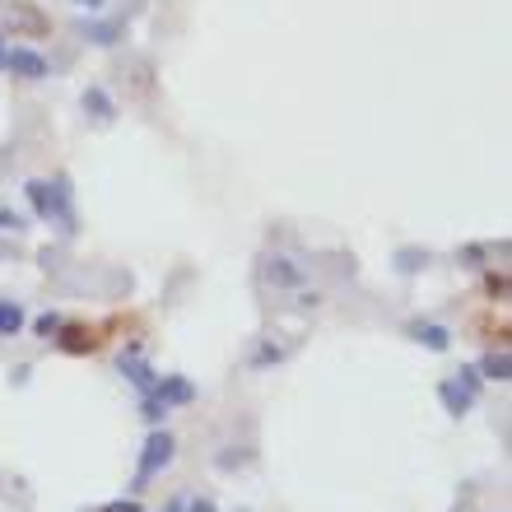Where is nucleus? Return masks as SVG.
I'll use <instances>...</instances> for the list:
<instances>
[{"instance_id":"obj_7","label":"nucleus","mask_w":512,"mask_h":512,"mask_svg":"<svg viewBox=\"0 0 512 512\" xmlns=\"http://www.w3.org/2000/svg\"><path fill=\"white\" fill-rule=\"evenodd\" d=\"M122 373H126V378H131L140 391H145V396L154 391V382H159V378H154V373L145 368V359H140V354H122Z\"/></svg>"},{"instance_id":"obj_10","label":"nucleus","mask_w":512,"mask_h":512,"mask_svg":"<svg viewBox=\"0 0 512 512\" xmlns=\"http://www.w3.org/2000/svg\"><path fill=\"white\" fill-rule=\"evenodd\" d=\"M480 373H485V378H494V382H508V378H512V359H508V350H489V354H485V364H480Z\"/></svg>"},{"instance_id":"obj_16","label":"nucleus","mask_w":512,"mask_h":512,"mask_svg":"<svg viewBox=\"0 0 512 512\" xmlns=\"http://www.w3.org/2000/svg\"><path fill=\"white\" fill-rule=\"evenodd\" d=\"M145 419H149V424H159V419H163V405L154 401V396H145Z\"/></svg>"},{"instance_id":"obj_20","label":"nucleus","mask_w":512,"mask_h":512,"mask_svg":"<svg viewBox=\"0 0 512 512\" xmlns=\"http://www.w3.org/2000/svg\"><path fill=\"white\" fill-rule=\"evenodd\" d=\"M168 512H187V503H182V499H173V503H168Z\"/></svg>"},{"instance_id":"obj_4","label":"nucleus","mask_w":512,"mask_h":512,"mask_svg":"<svg viewBox=\"0 0 512 512\" xmlns=\"http://www.w3.org/2000/svg\"><path fill=\"white\" fill-rule=\"evenodd\" d=\"M5 70H10L14 80H47V75H52L47 56L33 52V47H10V56H5Z\"/></svg>"},{"instance_id":"obj_5","label":"nucleus","mask_w":512,"mask_h":512,"mask_svg":"<svg viewBox=\"0 0 512 512\" xmlns=\"http://www.w3.org/2000/svg\"><path fill=\"white\" fill-rule=\"evenodd\" d=\"M149 396L168 410V405H191V401H196V387H191V378H177V373H173V378L154 382V391H149Z\"/></svg>"},{"instance_id":"obj_3","label":"nucleus","mask_w":512,"mask_h":512,"mask_svg":"<svg viewBox=\"0 0 512 512\" xmlns=\"http://www.w3.org/2000/svg\"><path fill=\"white\" fill-rule=\"evenodd\" d=\"M24 196H28V205H33V215L42 219V224H52V219H70L66 215V191L61 187H52V182H24Z\"/></svg>"},{"instance_id":"obj_18","label":"nucleus","mask_w":512,"mask_h":512,"mask_svg":"<svg viewBox=\"0 0 512 512\" xmlns=\"http://www.w3.org/2000/svg\"><path fill=\"white\" fill-rule=\"evenodd\" d=\"M75 5H80V10H89V14H98L103 5H108V0H75Z\"/></svg>"},{"instance_id":"obj_19","label":"nucleus","mask_w":512,"mask_h":512,"mask_svg":"<svg viewBox=\"0 0 512 512\" xmlns=\"http://www.w3.org/2000/svg\"><path fill=\"white\" fill-rule=\"evenodd\" d=\"M187 512H219V508H215V503H210V499H196Z\"/></svg>"},{"instance_id":"obj_17","label":"nucleus","mask_w":512,"mask_h":512,"mask_svg":"<svg viewBox=\"0 0 512 512\" xmlns=\"http://www.w3.org/2000/svg\"><path fill=\"white\" fill-rule=\"evenodd\" d=\"M103 512H145V508H140V503H126V499H117V503H108V508H103Z\"/></svg>"},{"instance_id":"obj_15","label":"nucleus","mask_w":512,"mask_h":512,"mask_svg":"<svg viewBox=\"0 0 512 512\" xmlns=\"http://www.w3.org/2000/svg\"><path fill=\"white\" fill-rule=\"evenodd\" d=\"M33 331H38V336H56V331H61V317H56V312H42L38 322H33Z\"/></svg>"},{"instance_id":"obj_22","label":"nucleus","mask_w":512,"mask_h":512,"mask_svg":"<svg viewBox=\"0 0 512 512\" xmlns=\"http://www.w3.org/2000/svg\"><path fill=\"white\" fill-rule=\"evenodd\" d=\"M5 224H14V229H19V219H14V215H0V229H5Z\"/></svg>"},{"instance_id":"obj_11","label":"nucleus","mask_w":512,"mask_h":512,"mask_svg":"<svg viewBox=\"0 0 512 512\" xmlns=\"http://www.w3.org/2000/svg\"><path fill=\"white\" fill-rule=\"evenodd\" d=\"M415 336H419V345H429L433 354H443L447 345H452V331H447V326H419Z\"/></svg>"},{"instance_id":"obj_2","label":"nucleus","mask_w":512,"mask_h":512,"mask_svg":"<svg viewBox=\"0 0 512 512\" xmlns=\"http://www.w3.org/2000/svg\"><path fill=\"white\" fill-rule=\"evenodd\" d=\"M475 391H480V368H461L457 378H447L443 387H438V396H443L447 415H466L475 405Z\"/></svg>"},{"instance_id":"obj_21","label":"nucleus","mask_w":512,"mask_h":512,"mask_svg":"<svg viewBox=\"0 0 512 512\" xmlns=\"http://www.w3.org/2000/svg\"><path fill=\"white\" fill-rule=\"evenodd\" d=\"M5 56H10V47H5V38H0V70H5Z\"/></svg>"},{"instance_id":"obj_9","label":"nucleus","mask_w":512,"mask_h":512,"mask_svg":"<svg viewBox=\"0 0 512 512\" xmlns=\"http://www.w3.org/2000/svg\"><path fill=\"white\" fill-rule=\"evenodd\" d=\"M24 308L19 303H10V298H0V336H19L24 331Z\"/></svg>"},{"instance_id":"obj_13","label":"nucleus","mask_w":512,"mask_h":512,"mask_svg":"<svg viewBox=\"0 0 512 512\" xmlns=\"http://www.w3.org/2000/svg\"><path fill=\"white\" fill-rule=\"evenodd\" d=\"M5 19H10V24H28V28H33V33H42V28H47V19H42V14H33V10H28L24 0H19V5H14V10L5 14Z\"/></svg>"},{"instance_id":"obj_8","label":"nucleus","mask_w":512,"mask_h":512,"mask_svg":"<svg viewBox=\"0 0 512 512\" xmlns=\"http://www.w3.org/2000/svg\"><path fill=\"white\" fill-rule=\"evenodd\" d=\"M80 103H84V112H94L98 122H112V117H117V103H112V98L103 94L98 84H94V89H84V98H80Z\"/></svg>"},{"instance_id":"obj_14","label":"nucleus","mask_w":512,"mask_h":512,"mask_svg":"<svg viewBox=\"0 0 512 512\" xmlns=\"http://www.w3.org/2000/svg\"><path fill=\"white\" fill-rule=\"evenodd\" d=\"M270 280H280V284H298L303 275L294 270V261H275V266H270Z\"/></svg>"},{"instance_id":"obj_1","label":"nucleus","mask_w":512,"mask_h":512,"mask_svg":"<svg viewBox=\"0 0 512 512\" xmlns=\"http://www.w3.org/2000/svg\"><path fill=\"white\" fill-rule=\"evenodd\" d=\"M173 461V433H163V429H154L145 438V452H140V466H135V489H145L154 475L163 471Z\"/></svg>"},{"instance_id":"obj_12","label":"nucleus","mask_w":512,"mask_h":512,"mask_svg":"<svg viewBox=\"0 0 512 512\" xmlns=\"http://www.w3.org/2000/svg\"><path fill=\"white\" fill-rule=\"evenodd\" d=\"M89 42H98V47H112V42L122 38V24H84L80 28Z\"/></svg>"},{"instance_id":"obj_6","label":"nucleus","mask_w":512,"mask_h":512,"mask_svg":"<svg viewBox=\"0 0 512 512\" xmlns=\"http://www.w3.org/2000/svg\"><path fill=\"white\" fill-rule=\"evenodd\" d=\"M56 345L66 354H94L98 350V331H89V326H66L61 322V331H56Z\"/></svg>"}]
</instances>
